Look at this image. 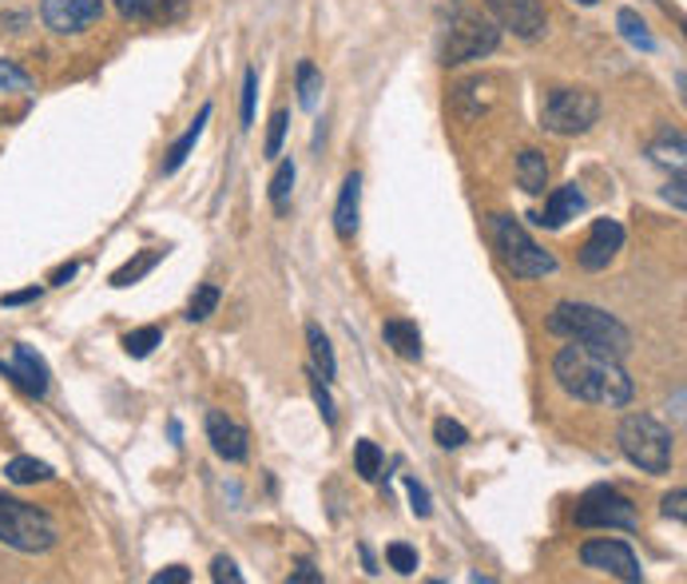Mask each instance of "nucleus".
Returning <instances> with one entry per match:
<instances>
[{"mask_svg":"<svg viewBox=\"0 0 687 584\" xmlns=\"http://www.w3.org/2000/svg\"><path fill=\"white\" fill-rule=\"evenodd\" d=\"M577 525L580 529H624V533H636L640 529V513L620 489L612 486H596L589 493L580 497L577 505Z\"/></svg>","mask_w":687,"mask_h":584,"instance_id":"6e6552de","label":"nucleus"},{"mask_svg":"<svg viewBox=\"0 0 687 584\" xmlns=\"http://www.w3.org/2000/svg\"><path fill=\"white\" fill-rule=\"evenodd\" d=\"M40 298V290L28 287V290H16V295H4L0 298V307H24V302H36Z\"/></svg>","mask_w":687,"mask_h":584,"instance_id":"ea45409f","label":"nucleus"},{"mask_svg":"<svg viewBox=\"0 0 687 584\" xmlns=\"http://www.w3.org/2000/svg\"><path fill=\"white\" fill-rule=\"evenodd\" d=\"M208 120H211V104H203V108H199V116H196V123H191V128H187V132L179 135V140H175L171 147H167L164 176H175V171H179V167H183L187 159H191V152H196V144H199V140H203V132H208Z\"/></svg>","mask_w":687,"mask_h":584,"instance_id":"6ab92c4d","label":"nucleus"},{"mask_svg":"<svg viewBox=\"0 0 687 584\" xmlns=\"http://www.w3.org/2000/svg\"><path fill=\"white\" fill-rule=\"evenodd\" d=\"M405 493H410V501H414L417 517H429V513H434V505H429V489L422 486L417 477H405Z\"/></svg>","mask_w":687,"mask_h":584,"instance_id":"c9c22d12","label":"nucleus"},{"mask_svg":"<svg viewBox=\"0 0 687 584\" xmlns=\"http://www.w3.org/2000/svg\"><path fill=\"white\" fill-rule=\"evenodd\" d=\"M191 581V573H187L183 564H171V569H164V573H155L152 584H187Z\"/></svg>","mask_w":687,"mask_h":584,"instance_id":"58836bf2","label":"nucleus"},{"mask_svg":"<svg viewBox=\"0 0 687 584\" xmlns=\"http://www.w3.org/2000/svg\"><path fill=\"white\" fill-rule=\"evenodd\" d=\"M667 199H676V207L684 211V171H676V183L667 188Z\"/></svg>","mask_w":687,"mask_h":584,"instance_id":"37998d69","label":"nucleus"},{"mask_svg":"<svg viewBox=\"0 0 687 584\" xmlns=\"http://www.w3.org/2000/svg\"><path fill=\"white\" fill-rule=\"evenodd\" d=\"M164 259V251H143V254H135L131 263H123L116 275H111V287H131V283H140L147 271H152L155 263Z\"/></svg>","mask_w":687,"mask_h":584,"instance_id":"a878e982","label":"nucleus"},{"mask_svg":"<svg viewBox=\"0 0 687 584\" xmlns=\"http://www.w3.org/2000/svg\"><path fill=\"white\" fill-rule=\"evenodd\" d=\"M286 123H291V116H286V111L279 108V111H274V116H271V128H266V147H262V152H266V159H274V155L283 152Z\"/></svg>","mask_w":687,"mask_h":584,"instance_id":"473e14b6","label":"nucleus"},{"mask_svg":"<svg viewBox=\"0 0 687 584\" xmlns=\"http://www.w3.org/2000/svg\"><path fill=\"white\" fill-rule=\"evenodd\" d=\"M660 513H664V517H672V521H687V493H684V489H672V493L664 497Z\"/></svg>","mask_w":687,"mask_h":584,"instance_id":"4c0bfd02","label":"nucleus"},{"mask_svg":"<svg viewBox=\"0 0 687 584\" xmlns=\"http://www.w3.org/2000/svg\"><path fill=\"white\" fill-rule=\"evenodd\" d=\"M254 99H259V72L247 68V76H242V128L254 123Z\"/></svg>","mask_w":687,"mask_h":584,"instance_id":"72a5a7b5","label":"nucleus"},{"mask_svg":"<svg viewBox=\"0 0 687 584\" xmlns=\"http://www.w3.org/2000/svg\"><path fill=\"white\" fill-rule=\"evenodd\" d=\"M553 378H557L568 397L589 402V406L620 409L636 397V382L628 378L620 358L596 354L589 346H580V342L560 346L557 358H553Z\"/></svg>","mask_w":687,"mask_h":584,"instance_id":"f257e3e1","label":"nucleus"},{"mask_svg":"<svg viewBox=\"0 0 687 584\" xmlns=\"http://www.w3.org/2000/svg\"><path fill=\"white\" fill-rule=\"evenodd\" d=\"M211 581H218V584H242V573L235 569V561H230V557H215V561H211Z\"/></svg>","mask_w":687,"mask_h":584,"instance_id":"e433bc0d","label":"nucleus"},{"mask_svg":"<svg viewBox=\"0 0 687 584\" xmlns=\"http://www.w3.org/2000/svg\"><path fill=\"white\" fill-rule=\"evenodd\" d=\"M354 474L362 481H378L382 477V450H378V441L358 438V445H354Z\"/></svg>","mask_w":687,"mask_h":584,"instance_id":"393cba45","label":"nucleus"},{"mask_svg":"<svg viewBox=\"0 0 687 584\" xmlns=\"http://www.w3.org/2000/svg\"><path fill=\"white\" fill-rule=\"evenodd\" d=\"M601 120V96L589 88H553L541 104V128L553 135H584Z\"/></svg>","mask_w":687,"mask_h":584,"instance_id":"423d86ee","label":"nucleus"},{"mask_svg":"<svg viewBox=\"0 0 687 584\" xmlns=\"http://www.w3.org/2000/svg\"><path fill=\"white\" fill-rule=\"evenodd\" d=\"M291 191H295V164L286 159V164H279V171L271 179V207L279 215H286V207H291Z\"/></svg>","mask_w":687,"mask_h":584,"instance_id":"cd10ccee","label":"nucleus"},{"mask_svg":"<svg viewBox=\"0 0 687 584\" xmlns=\"http://www.w3.org/2000/svg\"><path fill=\"white\" fill-rule=\"evenodd\" d=\"M291 581H295V584H322V573H318V569H315V564H298V569H295V573H291Z\"/></svg>","mask_w":687,"mask_h":584,"instance_id":"a19ab883","label":"nucleus"},{"mask_svg":"<svg viewBox=\"0 0 687 584\" xmlns=\"http://www.w3.org/2000/svg\"><path fill=\"white\" fill-rule=\"evenodd\" d=\"M0 88L28 92V88H33V76H28V72H21V68H12L9 60H0Z\"/></svg>","mask_w":687,"mask_h":584,"instance_id":"f704fd0d","label":"nucleus"},{"mask_svg":"<svg viewBox=\"0 0 687 584\" xmlns=\"http://www.w3.org/2000/svg\"><path fill=\"white\" fill-rule=\"evenodd\" d=\"M104 16V0H40V21L52 33H84Z\"/></svg>","mask_w":687,"mask_h":584,"instance_id":"9d476101","label":"nucleus"},{"mask_svg":"<svg viewBox=\"0 0 687 584\" xmlns=\"http://www.w3.org/2000/svg\"><path fill=\"white\" fill-rule=\"evenodd\" d=\"M545 326L557 338L580 342V346L608 354V358H628V350H632V331L616 314H608L601 307H589V302H557Z\"/></svg>","mask_w":687,"mask_h":584,"instance_id":"f03ea898","label":"nucleus"},{"mask_svg":"<svg viewBox=\"0 0 687 584\" xmlns=\"http://www.w3.org/2000/svg\"><path fill=\"white\" fill-rule=\"evenodd\" d=\"M218 298H223V295H218L215 283H203V287H199L196 295H191V307H187V319H191V322H208L211 314H215V310H218Z\"/></svg>","mask_w":687,"mask_h":584,"instance_id":"c85d7f7f","label":"nucleus"},{"mask_svg":"<svg viewBox=\"0 0 687 584\" xmlns=\"http://www.w3.org/2000/svg\"><path fill=\"white\" fill-rule=\"evenodd\" d=\"M298 80V108L303 111H315L318 108V99H322V72H318L310 60H303L295 72Z\"/></svg>","mask_w":687,"mask_h":584,"instance_id":"b1692460","label":"nucleus"},{"mask_svg":"<svg viewBox=\"0 0 687 584\" xmlns=\"http://www.w3.org/2000/svg\"><path fill=\"white\" fill-rule=\"evenodd\" d=\"M382 338L398 358H405V362H422V331H417V322L390 319L382 326Z\"/></svg>","mask_w":687,"mask_h":584,"instance_id":"a211bd4d","label":"nucleus"},{"mask_svg":"<svg viewBox=\"0 0 687 584\" xmlns=\"http://www.w3.org/2000/svg\"><path fill=\"white\" fill-rule=\"evenodd\" d=\"M589 211V199H584V191L577 188V183H565V188H557L553 195H548L545 211L541 215H533L536 227H548V231H560L568 219H577V215H584Z\"/></svg>","mask_w":687,"mask_h":584,"instance_id":"2eb2a0df","label":"nucleus"},{"mask_svg":"<svg viewBox=\"0 0 687 584\" xmlns=\"http://www.w3.org/2000/svg\"><path fill=\"white\" fill-rule=\"evenodd\" d=\"M155 346H164V331H159V326H140V331L123 334V350H128V358H147Z\"/></svg>","mask_w":687,"mask_h":584,"instance_id":"bb28decb","label":"nucleus"},{"mask_svg":"<svg viewBox=\"0 0 687 584\" xmlns=\"http://www.w3.org/2000/svg\"><path fill=\"white\" fill-rule=\"evenodd\" d=\"M386 561H390L393 573H402V576L417 573V549L414 545H405V540H393L390 549H386Z\"/></svg>","mask_w":687,"mask_h":584,"instance_id":"2f4dec72","label":"nucleus"},{"mask_svg":"<svg viewBox=\"0 0 687 584\" xmlns=\"http://www.w3.org/2000/svg\"><path fill=\"white\" fill-rule=\"evenodd\" d=\"M616 441H620V453L636 469L644 474H667L672 469V453H676V441H672V430L664 421L652 418V414H628L616 430Z\"/></svg>","mask_w":687,"mask_h":584,"instance_id":"7ed1b4c3","label":"nucleus"},{"mask_svg":"<svg viewBox=\"0 0 687 584\" xmlns=\"http://www.w3.org/2000/svg\"><path fill=\"white\" fill-rule=\"evenodd\" d=\"M306 346H310V370H315L322 382H334V374H339V362H334V346H330V338L322 334V326L318 322H306Z\"/></svg>","mask_w":687,"mask_h":584,"instance_id":"412c9836","label":"nucleus"},{"mask_svg":"<svg viewBox=\"0 0 687 584\" xmlns=\"http://www.w3.org/2000/svg\"><path fill=\"white\" fill-rule=\"evenodd\" d=\"M4 477H9L12 486H36V481H48V477H52V465L36 462V457H12V462L4 465Z\"/></svg>","mask_w":687,"mask_h":584,"instance_id":"4be33fe9","label":"nucleus"},{"mask_svg":"<svg viewBox=\"0 0 687 584\" xmlns=\"http://www.w3.org/2000/svg\"><path fill=\"white\" fill-rule=\"evenodd\" d=\"M497 45H501V24L493 21L489 12H461L449 28L441 56H446V64H470V60L497 52Z\"/></svg>","mask_w":687,"mask_h":584,"instance_id":"0eeeda50","label":"nucleus"},{"mask_svg":"<svg viewBox=\"0 0 687 584\" xmlns=\"http://www.w3.org/2000/svg\"><path fill=\"white\" fill-rule=\"evenodd\" d=\"M434 441L441 445V450H461V445L470 441V430L453 418H437L434 421Z\"/></svg>","mask_w":687,"mask_h":584,"instance_id":"c756f323","label":"nucleus"},{"mask_svg":"<svg viewBox=\"0 0 687 584\" xmlns=\"http://www.w3.org/2000/svg\"><path fill=\"white\" fill-rule=\"evenodd\" d=\"M358 215H362V176L350 171L346 183H342L339 203H334V231H339V239H354L358 235Z\"/></svg>","mask_w":687,"mask_h":584,"instance_id":"f3484780","label":"nucleus"},{"mask_svg":"<svg viewBox=\"0 0 687 584\" xmlns=\"http://www.w3.org/2000/svg\"><path fill=\"white\" fill-rule=\"evenodd\" d=\"M580 4H601V0H580Z\"/></svg>","mask_w":687,"mask_h":584,"instance_id":"c03bdc74","label":"nucleus"},{"mask_svg":"<svg viewBox=\"0 0 687 584\" xmlns=\"http://www.w3.org/2000/svg\"><path fill=\"white\" fill-rule=\"evenodd\" d=\"M306 378H310V397H315V406L322 409L327 426L334 430V426H339V409H334V397H330V382H322L315 370H306Z\"/></svg>","mask_w":687,"mask_h":584,"instance_id":"7c9ffc66","label":"nucleus"},{"mask_svg":"<svg viewBox=\"0 0 687 584\" xmlns=\"http://www.w3.org/2000/svg\"><path fill=\"white\" fill-rule=\"evenodd\" d=\"M76 271H80V263H64V266H56V271H52V283H56V287H68V283L76 278Z\"/></svg>","mask_w":687,"mask_h":584,"instance_id":"79ce46f5","label":"nucleus"},{"mask_svg":"<svg viewBox=\"0 0 687 584\" xmlns=\"http://www.w3.org/2000/svg\"><path fill=\"white\" fill-rule=\"evenodd\" d=\"M493 12H497L505 28L513 36H521V40H536V36H545L548 28V16L541 0H497Z\"/></svg>","mask_w":687,"mask_h":584,"instance_id":"4468645a","label":"nucleus"},{"mask_svg":"<svg viewBox=\"0 0 687 584\" xmlns=\"http://www.w3.org/2000/svg\"><path fill=\"white\" fill-rule=\"evenodd\" d=\"M203 430H208L211 450H215L223 462H247V453H251V438H247V430H242L235 418H227L223 409H208Z\"/></svg>","mask_w":687,"mask_h":584,"instance_id":"f8f14e48","label":"nucleus"},{"mask_svg":"<svg viewBox=\"0 0 687 584\" xmlns=\"http://www.w3.org/2000/svg\"><path fill=\"white\" fill-rule=\"evenodd\" d=\"M56 540H60V529L44 509L0 493V545L36 557V552L56 549Z\"/></svg>","mask_w":687,"mask_h":584,"instance_id":"20e7f679","label":"nucleus"},{"mask_svg":"<svg viewBox=\"0 0 687 584\" xmlns=\"http://www.w3.org/2000/svg\"><path fill=\"white\" fill-rule=\"evenodd\" d=\"M616 28H620L624 40H628L632 48H640V52H652V48H655L652 33H648V24L640 21V12H636V9H620V12H616Z\"/></svg>","mask_w":687,"mask_h":584,"instance_id":"5701e85b","label":"nucleus"},{"mask_svg":"<svg viewBox=\"0 0 687 584\" xmlns=\"http://www.w3.org/2000/svg\"><path fill=\"white\" fill-rule=\"evenodd\" d=\"M0 374L9 378L12 386H21L28 397L48 394V378H52L48 374V362H44L33 346H24V342L12 346V362H0Z\"/></svg>","mask_w":687,"mask_h":584,"instance_id":"9b49d317","label":"nucleus"},{"mask_svg":"<svg viewBox=\"0 0 687 584\" xmlns=\"http://www.w3.org/2000/svg\"><path fill=\"white\" fill-rule=\"evenodd\" d=\"M517 183H521V191H529V195H541V191L548 188V159H545V152L524 147V152L517 155Z\"/></svg>","mask_w":687,"mask_h":584,"instance_id":"aec40b11","label":"nucleus"},{"mask_svg":"<svg viewBox=\"0 0 687 584\" xmlns=\"http://www.w3.org/2000/svg\"><path fill=\"white\" fill-rule=\"evenodd\" d=\"M123 21L135 24H171L187 12V0H111Z\"/></svg>","mask_w":687,"mask_h":584,"instance_id":"dca6fc26","label":"nucleus"},{"mask_svg":"<svg viewBox=\"0 0 687 584\" xmlns=\"http://www.w3.org/2000/svg\"><path fill=\"white\" fill-rule=\"evenodd\" d=\"M580 561L589 564V569H596V573H608V576H620V581L636 584L644 581V569H640V561H636V552L624 545V540H584L580 545Z\"/></svg>","mask_w":687,"mask_h":584,"instance_id":"1a4fd4ad","label":"nucleus"},{"mask_svg":"<svg viewBox=\"0 0 687 584\" xmlns=\"http://www.w3.org/2000/svg\"><path fill=\"white\" fill-rule=\"evenodd\" d=\"M489 227H493V243H497L501 263L509 266L517 278H545L557 271V259H553L545 247H536V239L524 231L513 215H493Z\"/></svg>","mask_w":687,"mask_h":584,"instance_id":"39448f33","label":"nucleus"},{"mask_svg":"<svg viewBox=\"0 0 687 584\" xmlns=\"http://www.w3.org/2000/svg\"><path fill=\"white\" fill-rule=\"evenodd\" d=\"M620 247H624V227H620V223H616V219H596L577 259H580V266H584V271H604V266L616 259V251H620Z\"/></svg>","mask_w":687,"mask_h":584,"instance_id":"ddd939ff","label":"nucleus"}]
</instances>
